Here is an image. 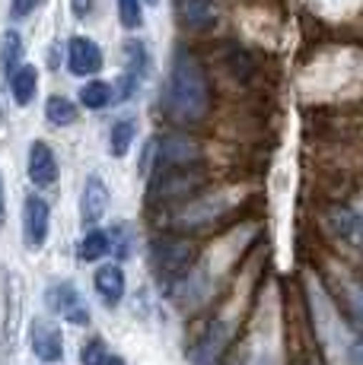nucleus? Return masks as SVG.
Segmentation results:
<instances>
[{
	"label": "nucleus",
	"instance_id": "1",
	"mask_svg": "<svg viewBox=\"0 0 363 365\" xmlns=\"http://www.w3.org/2000/svg\"><path fill=\"white\" fill-rule=\"evenodd\" d=\"M166 111L176 124H198L211 111V86H207L204 67L185 48L176 51V61H172L169 86H166Z\"/></svg>",
	"mask_w": 363,
	"mask_h": 365
},
{
	"label": "nucleus",
	"instance_id": "2",
	"mask_svg": "<svg viewBox=\"0 0 363 365\" xmlns=\"http://www.w3.org/2000/svg\"><path fill=\"white\" fill-rule=\"evenodd\" d=\"M207 185L204 168L188 165H159V172L150 181V203H176L188 200Z\"/></svg>",
	"mask_w": 363,
	"mask_h": 365
},
{
	"label": "nucleus",
	"instance_id": "3",
	"mask_svg": "<svg viewBox=\"0 0 363 365\" xmlns=\"http://www.w3.org/2000/svg\"><path fill=\"white\" fill-rule=\"evenodd\" d=\"M198 248L185 238H156L153 242V270L159 273L163 283H179L182 277H188Z\"/></svg>",
	"mask_w": 363,
	"mask_h": 365
},
{
	"label": "nucleus",
	"instance_id": "4",
	"mask_svg": "<svg viewBox=\"0 0 363 365\" xmlns=\"http://www.w3.org/2000/svg\"><path fill=\"white\" fill-rule=\"evenodd\" d=\"M236 203V197H227V194H217V197H198L176 213L172 226L176 229H185V232H194V229H207L211 222H217L223 213Z\"/></svg>",
	"mask_w": 363,
	"mask_h": 365
},
{
	"label": "nucleus",
	"instance_id": "5",
	"mask_svg": "<svg viewBox=\"0 0 363 365\" xmlns=\"http://www.w3.org/2000/svg\"><path fill=\"white\" fill-rule=\"evenodd\" d=\"M48 305H51L54 312L61 314V318H67V321H71V324H76V327L89 324V312H86V305H83L80 292H76L71 283H58V286H51V289H48Z\"/></svg>",
	"mask_w": 363,
	"mask_h": 365
},
{
	"label": "nucleus",
	"instance_id": "6",
	"mask_svg": "<svg viewBox=\"0 0 363 365\" xmlns=\"http://www.w3.org/2000/svg\"><path fill=\"white\" fill-rule=\"evenodd\" d=\"M48 203L39 197V194H29L26 197V207H23V232H26V245L32 251L41 248L48 238Z\"/></svg>",
	"mask_w": 363,
	"mask_h": 365
},
{
	"label": "nucleus",
	"instance_id": "7",
	"mask_svg": "<svg viewBox=\"0 0 363 365\" xmlns=\"http://www.w3.org/2000/svg\"><path fill=\"white\" fill-rule=\"evenodd\" d=\"M67 67H71V73H76V76L99 73V70H102L99 45H96L93 38H83V35L71 38V45H67Z\"/></svg>",
	"mask_w": 363,
	"mask_h": 365
},
{
	"label": "nucleus",
	"instance_id": "8",
	"mask_svg": "<svg viewBox=\"0 0 363 365\" xmlns=\"http://www.w3.org/2000/svg\"><path fill=\"white\" fill-rule=\"evenodd\" d=\"M32 353L39 356L41 362H61L64 356V340H61V331L51 324V321H32Z\"/></svg>",
	"mask_w": 363,
	"mask_h": 365
},
{
	"label": "nucleus",
	"instance_id": "9",
	"mask_svg": "<svg viewBox=\"0 0 363 365\" xmlns=\"http://www.w3.org/2000/svg\"><path fill=\"white\" fill-rule=\"evenodd\" d=\"M29 178L36 187H51L58 181V159L48 143H32L29 150Z\"/></svg>",
	"mask_w": 363,
	"mask_h": 365
},
{
	"label": "nucleus",
	"instance_id": "10",
	"mask_svg": "<svg viewBox=\"0 0 363 365\" xmlns=\"http://www.w3.org/2000/svg\"><path fill=\"white\" fill-rule=\"evenodd\" d=\"M106 207H109V191H106V185H102L99 175H89L86 185H83V197H80V216H83V222L102 220Z\"/></svg>",
	"mask_w": 363,
	"mask_h": 365
},
{
	"label": "nucleus",
	"instance_id": "11",
	"mask_svg": "<svg viewBox=\"0 0 363 365\" xmlns=\"http://www.w3.org/2000/svg\"><path fill=\"white\" fill-rule=\"evenodd\" d=\"M124 58H128V73H124V80H121L118 99H128V96L134 93L137 80H144V73H146V48H144V41L131 38L128 45H124Z\"/></svg>",
	"mask_w": 363,
	"mask_h": 365
},
{
	"label": "nucleus",
	"instance_id": "12",
	"mask_svg": "<svg viewBox=\"0 0 363 365\" xmlns=\"http://www.w3.org/2000/svg\"><path fill=\"white\" fill-rule=\"evenodd\" d=\"M156 156L159 165H192L198 156V146H194V140L176 133V137H166L163 143H156Z\"/></svg>",
	"mask_w": 363,
	"mask_h": 365
},
{
	"label": "nucleus",
	"instance_id": "13",
	"mask_svg": "<svg viewBox=\"0 0 363 365\" xmlns=\"http://www.w3.org/2000/svg\"><path fill=\"white\" fill-rule=\"evenodd\" d=\"M332 226L338 229V235L344 238L347 245H354V248H363V216L354 213V210H332Z\"/></svg>",
	"mask_w": 363,
	"mask_h": 365
},
{
	"label": "nucleus",
	"instance_id": "14",
	"mask_svg": "<svg viewBox=\"0 0 363 365\" xmlns=\"http://www.w3.org/2000/svg\"><path fill=\"white\" fill-rule=\"evenodd\" d=\"M36 86H39V73L32 64H19L10 73V93L16 105H29L32 96H36Z\"/></svg>",
	"mask_w": 363,
	"mask_h": 365
},
{
	"label": "nucleus",
	"instance_id": "15",
	"mask_svg": "<svg viewBox=\"0 0 363 365\" xmlns=\"http://www.w3.org/2000/svg\"><path fill=\"white\" fill-rule=\"evenodd\" d=\"M96 289H99V296L109 302V305H115L118 299L124 296V273L118 264H106L96 270Z\"/></svg>",
	"mask_w": 363,
	"mask_h": 365
},
{
	"label": "nucleus",
	"instance_id": "16",
	"mask_svg": "<svg viewBox=\"0 0 363 365\" xmlns=\"http://www.w3.org/2000/svg\"><path fill=\"white\" fill-rule=\"evenodd\" d=\"M179 16L188 29H207L214 23L211 0H179Z\"/></svg>",
	"mask_w": 363,
	"mask_h": 365
},
{
	"label": "nucleus",
	"instance_id": "17",
	"mask_svg": "<svg viewBox=\"0 0 363 365\" xmlns=\"http://www.w3.org/2000/svg\"><path fill=\"white\" fill-rule=\"evenodd\" d=\"M223 343H227V336L220 334V324L211 327V331L204 334V340H201V346L194 349V362L198 365H217L220 353H223Z\"/></svg>",
	"mask_w": 363,
	"mask_h": 365
},
{
	"label": "nucleus",
	"instance_id": "18",
	"mask_svg": "<svg viewBox=\"0 0 363 365\" xmlns=\"http://www.w3.org/2000/svg\"><path fill=\"white\" fill-rule=\"evenodd\" d=\"M45 115L54 128H67V124L76 121V105L71 99H64V96H51L45 105Z\"/></svg>",
	"mask_w": 363,
	"mask_h": 365
},
{
	"label": "nucleus",
	"instance_id": "19",
	"mask_svg": "<svg viewBox=\"0 0 363 365\" xmlns=\"http://www.w3.org/2000/svg\"><path fill=\"white\" fill-rule=\"evenodd\" d=\"M19 58H23V38H19V32H6L4 45H0V70L10 76L19 67Z\"/></svg>",
	"mask_w": 363,
	"mask_h": 365
},
{
	"label": "nucleus",
	"instance_id": "20",
	"mask_svg": "<svg viewBox=\"0 0 363 365\" xmlns=\"http://www.w3.org/2000/svg\"><path fill=\"white\" fill-rule=\"evenodd\" d=\"M109 251H111L109 232H102V229H93V232H89V235L80 242V261L93 264V261H99L102 255H109Z\"/></svg>",
	"mask_w": 363,
	"mask_h": 365
},
{
	"label": "nucleus",
	"instance_id": "21",
	"mask_svg": "<svg viewBox=\"0 0 363 365\" xmlns=\"http://www.w3.org/2000/svg\"><path fill=\"white\" fill-rule=\"evenodd\" d=\"M111 86L109 83H102V80H93V83H86V86L80 89V102L86 105V108H106V105L111 102Z\"/></svg>",
	"mask_w": 363,
	"mask_h": 365
},
{
	"label": "nucleus",
	"instance_id": "22",
	"mask_svg": "<svg viewBox=\"0 0 363 365\" xmlns=\"http://www.w3.org/2000/svg\"><path fill=\"white\" fill-rule=\"evenodd\" d=\"M131 140H134V121H118L111 128V137H109V150L111 156H124L131 150Z\"/></svg>",
	"mask_w": 363,
	"mask_h": 365
},
{
	"label": "nucleus",
	"instance_id": "23",
	"mask_svg": "<svg viewBox=\"0 0 363 365\" xmlns=\"http://www.w3.org/2000/svg\"><path fill=\"white\" fill-rule=\"evenodd\" d=\"M109 353H106V340L102 336H93V340H86V346H83L80 353V362L83 365H106Z\"/></svg>",
	"mask_w": 363,
	"mask_h": 365
},
{
	"label": "nucleus",
	"instance_id": "24",
	"mask_svg": "<svg viewBox=\"0 0 363 365\" xmlns=\"http://www.w3.org/2000/svg\"><path fill=\"white\" fill-rule=\"evenodd\" d=\"M118 19L124 29H137L141 26V0H118Z\"/></svg>",
	"mask_w": 363,
	"mask_h": 365
},
{
	"label": "nucleus",
	"instance_id": "25",
	"mask_svg": "<svg viewBox=\"0 0 363 365\" xmlns=\"http://www.w3.org/2000/svg\"><path fill=\"white\" fill-rule=\"evenodd\" d=\"M39 4H41V0H10V16L13 19H26Z\"/></svg>",
	"mask_w": 363,
	"mask_h": 365
},
{
	"label": "nucleus",
	"instance_id": "26",
	"mask_svg": "<svg viewBox=\"0 0 363 365\" xmlns=\"http://www.w3.org/2000/svg\"><path fill=\"white\" fill-rule=\"evenodd\" d=\"M347 356H351V365H363V336H360L357 343H354L351 353H347Z\"/></svg>",
	"mask_w": 363,
	"mask_h": 365
},
{
	"label": "nucleus",
	"instance_id": "27",
	"mask_svg": "<svg viewBox=\"0 0 363 365\" xmlns=\"http://www.w3.org/2000/svg\"><path fill=\"white\" fill-rule=\"evenodd\" d=\"M89 6H93V0H74V13H76V16H86Z\"/></svg>",
	"mask_w": 363,
	"mask_h": 365
},
{
	"label": "nucleus",
	"instance_id": "28",
	"mask_svg": "<svg viewBox=\"0 0 363 365\" xmlns=\"http://www.w3.org/2000/svg\"><path fill=\"white\" fill-rule=\"evenodd\" d=\"M4 220H6V203H4V178H0V229H4Z\"/></svg>",
	"mask_w": 363,
	"mask_h": 365
},
{
	"label": "nucleus",
	"instance_id": "29",
	"mask_svg": "<svg viewBox=\"0 0 363 365\" xmlns=\"http://www.w3.org/2000/svg\"><path fill=\"white\" fill-rule=\"evenodd\" d=\"M106 365H124V359H118V356H109Z\"/></svg>",
	"mask_w": 363,
	"mask_h": 365
},
{
	"label": "nucleus",
	"instance_id": "30",
	"mask_svg": "<svg viewBox=\"0 0 363 365\" xmlns=\"http://www.w3.org/2000/svg\"><path fill=\"white\" fill-rule=\"evenodd\" d=\"M255 365H274V362H271V359H258Z\"/></svg>",
	"mask_w": 363,
	"mask_h": 365
},
{
	"label": "nucleus",
	"instance_id": "31",
	"mask_svg": "<svg viewBox=\"0 0 363 365\" xmlns=\"http://www.w3.org/2000/svg\"><path fill=\"white\" fill-rule=\"evenodd\" d=\"M146 4H156V0H146Z\"/></svg>",
	"mask_w": 363,
	"mask_h": 365
}]
</instances>
